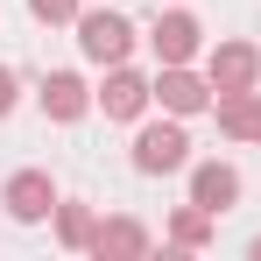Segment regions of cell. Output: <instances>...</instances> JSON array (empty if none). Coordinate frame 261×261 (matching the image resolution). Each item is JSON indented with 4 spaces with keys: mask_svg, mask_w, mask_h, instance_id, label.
Returning <instances> with one entry per match:
<instances>
[{
    "mask_svg": "<svg viewBox=\"0 0 261 261\" xmlns=\"http://www.w3.org/2000/svg\"><path fill=\"white\" fill-rule=\"evenodd\" d=\"M78 43H85V57H99V64H120L134 49V29L120 14H85V21H78Z\"/></svg>",
    "mask_w": 261,
    "mask_h": 261,
    "instance_id": "obj_1",
    "label": "cell"
},
{
    "mask_svg": "<svg viewBox=\"0 0 261 261\" xmlns=\"http://www.w3.org/2000/svg\"><path fill=\"white\" fill-rule=\"evenodd\" d=\"M184 148H191L184 127H148L141 141H134V163H141V170H176V163H184Z\"/></svg>",
    "mask_w": 261,
    "mask_h": 261,
    "instance_id": "obj_2",
    "label": "cell"
},
{
    "mask_svg": "<svg viewBox=\"0 0 261 261\" xmlns=\"http://www.w3.org/2000/svg\"><path fill=\"white\" fill-rule=\"evenodd\" d=\"M191 198H198V212H226L240 198V176L226 170V163H205V170L191 176Z\"/></svg>",
    "mask_w": 261,
    "mask_h": 261,
    "instance_id": "obj_3",
    "label": "cell"
},
{
    "mask_svg": "<svg viewBox=\"0 0 261 261\" xmlns=\"http://www.w3.org/2000/svg\"><path fill=\"white\" fill-rule=\"evenodd\" d=\"M49 198H57V191H49V176H43V170H21L14 184H7V212H14V219H43V212H49Z\"/></svg>",
    "mask_w": 261,
    "mask_h": 261,
    "instance_id": "obj_4",
    "label": "cell"
},
{
    "mask_svg": "<svg viewBox=\"0 0 261 261\" xmlns=\"http://www.w3.org/2000/svg\"><path fill=\"white\" fill-rule=\"evenodd\" d=\"M212 85L219 92H247V85H254V49H247V43H226L212 57Z\"/></svg>",
    "mask_w": 261,
    "mask_h": 261,
    "instance_id": "obj_5",
    "label": "cell"
},
{
    "mask_svg": "<svg viewBox=\"0 0 261 261\" xmlns=\"http://www.w3.org/2000/svg\"><path fill=\"white\" fill-rule=\"evenodd\" d=\"M43 113H49V120H78V113H85V85H78L71 71L43 78Z\"/></svg>",
    "mask_w": 261,
    "mask_h": 261,
    "instance_id": "obj_6",
    "label": "cell"
},
{
    "mask_svg": "<svg viewBox=\"0 0 261 261\" xmlns=\"http://www.w3.org/2000/svg\"><path fill=\"white\" fill-rule=\"evenodd\" d=\"M141 99H148V85H141L134 71H113V78H106V92H99V106H106L113 120H127V113H141Z\"/></svg>",
    "mask_w": 261,
    "mask_h": 261,
    "instance_id": "obj_7",
    "label": "cell"
},
{
    "mask_svg": "<svg viewBox=\"0 0 261 261\" xmlns=\"http://www.w3.org/2000/svg\"><path fill=\"white\" fill-rule=\"evenodd\" d=\"M155 49H163V64H184V57L198 49V21H191V14H170V21H155Z\"/></svg>",
    "mask_w": 261,
    "mask_h": 261,
    "instance_id": "obj_8",
    "label": "cell"
},
{
    "mask_svg": "<svg viewBox=\"0 0 261 261\" xmlns=\"http://www.w3.org/2000/svg\"><path fill=\"white\" fill-rule=\"evenodd\" d=\"M163 106H170V113H198V106H205V85H198V78H191V71H163Z\"/></svg>",
    "mask_w": 261,
    "mask_h": 261,
    "instance_id": "obj_9",
    "label": "cell"
},
{
    "mask_svg": "<svg viewBox=\"0 0 261 261\" xmlns=\"http://www.w3.org/2000/svg\"><path fill=\"white\" fill-rule=\"evenodd\" d=\"M219 127H233V134H254V141H261V99L247 106L240 92H226V106H219Z\"/></svg>",
    "mask_w": 261,
    "mask_h": 261,
    "instance_id": "obj_10",
    "label": "cell"
},
{
    "mask_svg": "<svg viewBox=\"0 0 261 261\" xmlns=\"http://www.w3.org/2000/svg\"><path fill=\"white\" fill-rule=\"evenodd\" d=\"M92 247H99V254H141L148 240H141V226H99Z\"/></svg>",
    "mask_w": 261,
    "mask_h": 261,
    "instance_id": "obj_11",
    "label": "cell"
},
{
    "mask_svg": "<svg viewBox=\"0 0 261 261\" xmlns=\"http://www.w3.org/2000/svg\"><path fill=\"white\" fill-rule=\"evenodd\" d=\"M64 240H71V247H85V240H92V219L78 212V205H64Z\"/></svg>",
    "mask_w": 261,
    "mask_h": 261,
    "instance_id": "obj_12",
    "label": "cell"
},
{
    "mask_svg": "<svg viewBox=\"0 0 261 261\" xmlns=\"http://www.w3.org/2000/svg\"><path fill=\"white\" fill-rule=\"evenodd\" d=\"M29 7H36L43 21H71V14H78V0H29Z\"/></svg>",
    "mask_w": 261,
    "mask_h": 261,
    "instance_id": "obj_13",
    "label": "cell"
},
{
    "mask_svg": "<svg viewBox=\"0 0 261 261\" xmlns=\"http://www.w3.org/2000/svg\"><path fill=\"white\" fill-rule=\"evenodd\" d=\"M14 106V71H0V113Z\"/></svg>",
    "mask_w": 261,
    "mask_h": 261,
    "instance_id": "obj_14",
    "label": "cell"
}]
</instances>
